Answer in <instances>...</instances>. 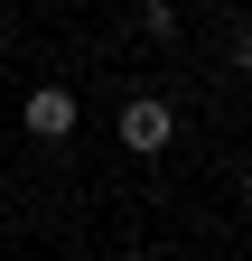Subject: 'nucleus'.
Here are the masks:
<instances>
[{
	"instance_id": "6",
	"label": "nucleus",
	"mask_w": 252,
	"mask_h": 261,
	"mask_svg": "<svg viewBox=\"0 0 252 261\" xmlns=\"http://www.w3.org/2000/svg\"><path fill=\"white\" fill-rule=\"evenodd\" d=\"M215 10H224V0H215Z\"/></svg>"
},
{
	"instance_id": "4",
	"label": "nucleus",
	"mask_w": 252,
	"mask_h": 261,
	"mask_svg": "<svg viewBox=\"0 0 252 261\" xmlns=\"http://www.w3.org/2000/svg\"><path fill=\"white\" fill-rule=\"evenodd\" d=\"M0 38H10V10H0Z\"/></svg>"
},
{
	"instance_id": "5",
	"label": "nucleus",
	"mask_w": 252,
	"mask_h": 261,
	"mask_svg": "<svg viewBox=\"0 0 252 261\" xmlns=\"http://www.w3.org/2000/svg\"><path fill=\"white\" fill-rule=\"evenodd\" d=\"M131 261H159V252H131Z\"/></svg>"
},
{
	"instance_id": "1",
	"label": "nucleus",
	"mask_w": 252,
	"mask_h": 261,
	"mask_svg": "<svg viewBox=\"0 0 252 261\" xmlns=\"http://www.w3.org/2000/svg\"><path fill=\"white\" fill-rule=\"evenodd\" d=\"M112 130H121V149H131V159H159V149L178 140V112L159 103V93H131V103H121V121H112Z\"/></svg>"
},
{
	"instance_id": "2",
	"label": "nucleus",
	"mask_w": 252,
	"mask_h": 261,
	"mask_svg": "<svg viewBox=\"0 0 252 261\" xmlns=\"http://www.w3.org/2000/svg\"><path fill=\"white\" fill-rule=\"evenodd\" d=\"M19 121H28V140H75V121H84V103H75V84H28V103H19Z\"/></svg>"
},
{
	"instance_id": "3",
	"label": "nucleus",
	"mask_w": 252,
	"mask_h": 261,
	"mask_svg": "<svg viewBox=\"0 0 252 261\" xmlns=\"http://www.w3.org/2000/svg\"><path fill=\"white\" fill-rule=\"evenodd\" d=\"M140 28H149V38L168 47V38H178V0H140Z\"/></svg>"
}]
</instances>
